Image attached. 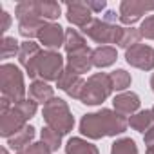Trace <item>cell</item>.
<instances>
[{
	"mask_svg": "<svg viewBox=\"0 0 154 154\" xmlns=\"http://www.w3.org/2000/svg\"><path fill=\"white\" fill-rule=\"evenodd\" d=\"M129 127V120L116 111L102 109L96 112H89L80 120V132L89 140H100L105 136L123 134Z\"/></svg>",
	"mask_w": 154,
	"mask_h": 154,
	"instance_id": "6da1fadb",
	"label": "cell"
},
{
	"mask_svg": "<svg viewBox=\"0 0 154 154\" xmlns=\"http://www.w3.org/2000/svg\"><path fill=\"white\" fill-rule=\"evenodd\" d=\"M42 116L47 127L58 131L60 134H69L74 127V116L67 105V102H63L62 98H53L51 102H47L42 109Z\"/></svg>",
	"mask_w": 154,
	"mask_h": 154,
	"instance_id": "7a4b0ae2",
	"label": "cell"
},
{
	"mask_svg": "<svg viewBox=\"0 0 154 154\" xmlns=\"http://www.w3.org/2000/svg\"><path fill=\"white\" fill-rule=\"evenodd\" d=\"M0 91H2V98H8L13 105L26 98L24 74L18 65L15 63L0 65Z\"/></svg>",
	"mask_w": 154,
	"mask_h": 154,
	"instance_id": "3957f363",
	"label": "cell"
},
{
	"mask_svg": "<svg viewBox=\"0 0 154 154\" xmlns=\"http://www.w3.org/2000/svg\"><path fill=\"white\" fill-rule=\"evenodd\" d=\"M111 93H112V85H111L109 74L94 72L87 78V82L84 85L80 102L85 105H100L111 96Z\"/></svg>",
	"mask_w": 154,
	"mask_h": 154,
	"instance_id": "277c9868",
	"label": "cell"
},
{
	"mask_svg": "<svg viewBox=\"0 0 154 154\" xmlns=\"http://www.w3.org/2000/svg\"><path fill=\"white\" fill-rule=\"evenodd\" d=\"M65 69L63 65V56L58 51H42L38 60H36V76H40V80L44 82H56L60 78L62 71Z\"/></svg>",
	"mask_w": 154,
	"mask_h": 154,
	"instance_id": "5b68a950",
	"label": "cell"
},
{
	"mask_svg": "<svg viewBox=\"0 0 154 154\" xmlns=\"http://www.w3.org/2000/svg\"><path fill=\"white\" fill-rule=\"evenodd\" d=\"M122 26L111 24L103 18H94L87 27H84V33L96 44H118L122 38Z\"/></svg>",
	"mask_w": 154,
	"mask_h": 154,
	"instance_id": "8992f818",
	"label": "cell"
},
{
	"mask_svg": "<svg viewBox=\"0 0 154 154\" xmlns=\"http://www.w3.org/2000/svg\"><path fill=\"white\" fill-rule=\"evenodd\" d=\"M154 11V2H140V0H123L118 9V17L120 22L132 27V24H136L145 13Z\"/></svg>",
	"mask_w": 154,
	"mask_h": 154,
	"instance_id": "52a82bcc",
	"label": "cell"
},
{
	"mask_svg": "<svg viewBox=\"0 0 154 154\" xmlns=\"http://www.w3.org/2000/svg\"><path fill=\"white\" fill-rule=\"evenodd\" d=\"M125 60L129 65L141 69V71H152L154 69V49L145 44H138L125 51Z\"/></svg>",
	"mask_w": 154,
	"mask_h": 154,
	"instance_id": "ba28073f",
	"label": "cell"
},
{
	"mask_svg": "<svg viewBox=\"0 0 154 154\" xmlns=\"http://www.w3.org/2000/svg\"><path fill=\"white\" fill-rule=\"evenodd\" d=\"M84 85H85V80L82 78L80 74H76L72 69H69L65 65V69L62 71L60 78L56 80V87L62 89L67 96L74 98V100H80L82 96V91H84Z\"/></svg>",
	"mask_w": 154,
	"mask_h": 154,
	"instance_id": "9c48e42d",
	"label": "cell"
},
{
	"mask_svg": "<svg viewBox=\"0 0 154 154\" xmlns=\"http://www.w3.org/2000/svg\"><path fill=\"white\" fill-rule=\"evenodd\" d=\"M0 116H2L0 118V136H4L6 140H9L11 136H15L17 132H20L27 125V120L15 105L8 112L0 114Z\"/></svg>",
	"mask_w": 154,
	"mask_h": 154,
	"instance_id": "30bf717a",
	"label": "cell"
},
{
	"mask_svg": "<svg viewBox=\"0 0 154 154\" xmlns=\"http://www.w3.org/2000/svg\"><path fill=\"white\" fill-rule=\"evenodd\" d=\"M38 40L44 47H47L49 51H56L60 47H63L65 42V29L56 24V22H45V26L42 27Z\"/></svg>",
	"mask_w": 154,
	"mask_h": 154,
	"instance_id": "8fae6325",
	"label": "cell"
},
{
	"mask_svg": "<svg viewBox=\"0 0 154 154\" xmlns=\"http://www.w3.org/2000/svg\"><path fill=\"white\" fill-rule=\"evenodd\" d=\"M42 49L36 42L26 40L20 44V53H18V62L29 74V78H36V60L40 56Z\"/></svg>",
	"mask_w": 154,
	"mask_h": 154,
	"instance_id": "7c38bea8",
	"label": "cell"
},
{
	"mask_svg": "<svg viewBox=\"0 0 154 154\" xmlns=\"http://www.w3.org/2000/svg\"><path fill=\"white\" fill-rule=\"evenodd\" d=\"M65 17L69 20V24L76 26V27H87L94 18H93V11L87 8L85 2H78V0H74V2H67L65 4Z\"/></svg>",
	"mask_w": 154,
	"mask_h": 154,
	"instance_id": "4fadbf2b",
	"label": "cell"
},
{
	"mask_svg": "<svg viewBox=\"0 0 154 154\" xmlns=\"http://www.w3.org/2000/svg\"><path fill=\"white\" fill-rule=\"evenodd\" d=\"M65 60H67V67L72 69L76 74H80V76L89 72L94 67V63H93V49L91 47H85L82 51L71 53V54H67Z\"/></svg>",
	"mask_w": 154,
	"mask_h": 154,
	"instance_id": "5bb4252c",
	"label": "cell"
},
{
	"mask_svg": "<svg viewBox=\"0 0 154 154\" xmlns=\"http://www.w3.org/2000/svg\"><path fill=\"white\" fill-rule=\"evenodd\" d=\"M140 103H141L140 96L136 93H127V91L116 94L114 100H112L114 111L118 114H122V116H132V114H136L138 109H140Z\"/></svg>",
	"mask_w": 154,
	"mask_h": 154,
	"instance_id": "9a60e30c",
	"label": "cell"
},
{
	"mask_svg": "<svg viewBox=\"0 0 154 154\" xmlns=\"http://www.w3.org/2000/svg\"><path fill=\"white\" fill-rule=\"evenodd\" d=\"M44 26H45V20H42L36 15H31V17H26V18L18 20V33L24 38H27V40L38 38V35H40Z\"/></svg>",
	"mask_w": 154,
	"mask_h": 154,
	"instance_id": "2e32d148",
	"label": "cell"
},
{
	"mask_svg": "<svg viewBox=\"0 0 154 154\" xmlns=\"http://www.w3.org/2000/svg\"><path fill=\"white\" fill-rule=\"evenodd\" d=\"M29 98L31 100H35L36 103H47V102H51L53 98H54V91H53V87L47 84V82H44V80H35L31 85H29Z\"/></svg>",
	"mask_w": 154,
	"mask_h": 154,
	"instance_id": "e0dca14e",
	"label": "cell"
},
{
	"mask_svg": "<svg viewBox=\"0 0 154 154\" xmlns=\"http://www.w3.org/2000/svg\"><path fill=\"white\" fill-rule=\"evenodd\" d=\"M116 58H118V53H116V49L112 45H100V47L93 49V63H94V67H100V69L109 67V65H112L116 62Z\"/></svg>",
	"mask_w": 154,
	"mask_h": 154,
	"instance_id": "ac0fdd59",
	"label": "cell"
},
{
	"mask_svg": "<svg viewBox=\"0 0 154 154\" xmlns=\"http://www.w3.org/2000/svg\"><path fill=\"white\" fill-rule=\"evenodd\" d=\"M35 4H36V15L45 22L56 20L62 13V6L54 0H35Z\"/></svg>",
	"mask_w": 154,
	"mask_h": 154,
	"instance_id": "d6986e66",
	"label": "cell"
},
{
	"mask_svg": "<svg viewBox=\"0 0 154 154\" xmlns=\"http://www.w3.org/2000/svg\"><path fill=\"white\" fill-rule=\"evenodd\" d=\"M65 154H100V150L84 138H71L65 143Z\"/></svg>",
	"mask_w": 154,
	"mask_h": 154,
	"instance_id": "ffe728a7",
	"label": "cell"
},
{
	"mask_svg": "<svg viewBox=\"0 0 154 154\" xmlns=\"http://www.w3.org/2000/svg\"><path fill=\"white\" fill-rule=\"evenodd\" d=\"M35 140V127L31 125H26L20 132H17L15 136H11L8 140V145L13 149V150H22L26 147H29Z\"/></svg>",
	"mask_w": 154,
	"mask_h": 154,
	"instance_id": "44dd1931",
	"label": "cell"
},
{
	"mask_svg": "<svg viewBox=\"0 0 154 154\" xmlns=\"http://www.w3.org/2000/svg\"><path fill=\"white\" fill-rule=\"evenodd\" d=\"M129 127L138 131V132H147L150 127H154V116H152V111H138L136 114H132L129 118Z\"/></svg>",
	"mask_w": 154,
	"mask_h": 154,
	"instance_id": "7402d4cb",
	"label": "cell"
},
{
	"mask_svg": "<svg viewBox=\"0 0 154 154\" xmlns=\"http://www.w3.org/2000/svg\"><path fill=\"white\" fill-rule=\"evenodd\" d=\"M85 47H89V45H87L85 38H84L78 31H76V29H65V42H63V49H65V53H67V54L76 53V51H82V49H85Z\"/></svg>",
	"mask_w": 154,
	"mask_h": 154,
	"instance_id": "603a6c76",
	"label": "cell"
},
{
	"mask_svg": "<svg viewBox=\"0 0 154 154\" xmlns=\"http://www.w3.org/2000/svg\"><path fill=\"white\" fill-rule=\"evenodd\" d=\"M111 78V85H112V91H120V93H125V89L131 85V74L125 71V69H116L109 74Z\"/></svg>",
	"mask_w": 154,
	"mask_h": 154,
	"instance_id": "cb8c5ba5",
	"label": "cell"
},
{
	"mask_svg": "<svg viewBox=\"0 0 154 154\" xmlns=\"http://www.w3.org/2000/svg\"><path fill=\"white\" fill-rule=\"evenodd\" d=\"M141 38H143V36H141L140 29H136V27H123V31H122V38H120L118 45H120L122 49L127 51V49L138 45Z\"/></svg>",
	"mask_w": 154,
	"mask_h": 154,
	"instance_id": "d4e9b609",
	"label": "cell"
},
{
	"mask_svg": "<svg viewBox=\"0 0 154 154\" xmlns=\"http://www.w3.org/2000/svg\"><path fill=\"white\" fill-rule=\"evenodd\" d=\"M40 136H42V141L54 152V150H58V147L62 145V136L63 134H60L58 131H54V129H51V127H44L42 131H40Z\"/></svg>",
	"mask_w": 154,
	"mask_h": 154,
	"instance_id": "484cf974",
	"label": "cell"
},
{
	"mask_svg": "<svg viewBox=\"0 0 154 154\" xmlns=\"http://www.w3.org/2000/svg\"><path fill=\"white\" fill-rule=\"evenodd\" d=\"M111 154H138V147L131 138H120L112 143Z\"/></svg>",
	"mask_w": 154,
	"mask_h": 154,
	"instance_id": "4316f807",
	"label": "cell"
},
{
	"mask_svg": "<svg viewBox=\"0 0 154 154\" xmlns=\"http://www.w3.org/2000/svg\"><path fill=\"white\" fill-rule=\"evenodd\" d=\"M18 53H20V42L15 40L13 36H8V35H6V36L2 38V49H0L2 58L8 60V58L15 56V54H18Z\"/></svg>",
	"mask_w": 154,
	"mask_h": 154,
	"instance_id": "83f0119b",
	"label": "cell"
},
{
	"mask_svg": "<svg viewBox=\"0 0 154 154\" xmlns=\"http://www.w3.org/2000/svg\"><path fill=\"white\" fill-rule=\"evenodd\" d=\"M15 15H17L18 20L26 18V17H31V15H36V4H35V0H24V2H18L17 8H15Z\"/></svg>",
	"mask_w": 154,
	"mask_h": 154,
	"instance_id": "f1b7e54d",
	"label": "cell"
},
{
	"mask_svg": "<svg viewBox=\"0 0 154 154\" xmlns=\"http://www.w3.org/2000/svg\"><path fill=\"white\" fill-rule=\"evenodd\" d=\"M36 102L35 100H31V98H24L22 102H18V103H15V107L24 114V118L26 120H31L35 114H36Z\"/></svg>",
	"mask_w": 154,
	"mask_h": 154,
	"instance_id": "f546056e",
	"label": "cell"
},
{
	"mask_svg": "<svg viewBox=\"0 0 154 154\" xmlns=\"http://www.w3.org/2000/svg\"><path fill=\"white\" fill-rule=\"evenodd\" d=\"M140 33H141L143 38H147V40H154V15L145 17V20H143L141 26H140Z\"/></svg>",
	"mask_w": 154,
	"mask_h": 154,
	"instance_id": "4dcf8cb0",
	"label": "cell"
},
{
	"mask_svg": "<svg viewBox=\"0 0 154 154\" xmlns=\"http://www.w3.org/2000/svg\"><path fill=\"white\" fill-rule=\"evenodd\" d=\"M22 150H24V154H51L53 152L44 141H33L29 147H26Z\"/></svg>",
	"mask_w": 154,
	"mask_h": 154,
	"instance_id": "1f68e13d",
	"label": "cell"
},
{
	"mask_svg": "<svg viewBox=\"0 0 154 154\" xmlns=\"http://www.w3.org/2000/svg\"><path fill=\"white\" fill-rule=\"evenodd\" d=\"M0 31L2 33H6L8 29H9V26H11V15L8 13V11H4V9H0Z\"/></svg>",
	"mask_w": 154,
	"mask_h": 154,
	"instance_id": "d6a6232c",
	"label": "cell"
},
{
	"mask_svg": "<svg viewBox=\"0 0 154 154\" xmlns=\"http://www.w3.org/2000/svg\"><path fill=\"white\" fill-rule=\"evenodd\" d=\"M87 8L93 11V13H102V11H105V8H107V2L105 0H102V2H94V0H87Z\"/></svg>",
	"mask_w": 154,
	"mask_h": 154,
	"instance_id": "836d02e7",
	"label": "cell"
},
{
	"mask_svg": "<svg viewBox=\"0 0 154 154\" xmlns=\"http://www.w3.org/2000/svg\"><path fill=\"white\" fill-rule=\"evenodd\" d=\"M143 141L147 147H154V127H150L145 134H143Z\"/></svg>",
	"mask_w": 154,
	"mask_h": 154,
	"instance_id": "e575fe53",
	"label": "cell"
},
{
	"mask_svg": "<svg viewBox=\"0 0 154 154\" xmlns=\"http://www.w3.org/2000/svg\"><path fill=\"white\" fill-rule=\"evenodd\" d=\"M116 18H120L116 15V11H105V15H103V20H107L111 24H116Z\"/></svg>",
	"mask_w": 154,
	"mask_h": 154,
	"instance_id": "d590c367",
	"label": "cell"
},
{
	"mask_svg": "<svg viewBox=\"0 0 154 154\" xmlns=\"http://www.w3.org/2000/svg\"><path fill=\"white\" fill-rule=\"evenodd\" d=\"M150 89H152V93H154V74L150 76Z\"/></svg>",
	"mask_w": 154,
	"mask_h": 154,
	"instance_id": "8d00e7d4",
	"label": "cell"
},
{
	"mask_svg": "<svg viewBox=\"0 0 154 154\" xmlns=\"http://www.w3.org/2000/svg\"><path fill=\"white\" fill-rule=\"evenodd\" d=\"M145 154H154V147H147V152Z\"/></svg>",
	"mask_w": 154,
	"mask_h": 154,
	"instance_id": "74e56055",
	"label": "cell"
},
{
	"mask_svg": "<svg viewBox=\"0 0 154 154\" xmlns=\"http://www.w3.org/2000/svg\"><path fill=\"white\" fill-rule=\"evenodd\" d=\"M2 154H9V150H8V147H2Z\"/></svg>",
	"mask_w": 154,
	"mask_h": 154,
	"instance_id": "f35d334b",
	"label": "cell"
},
{
	"mask_svg": "<svg viewBox=\"0 0 154 154\" xmlns=\"http://www.w3.org/2000/svg\"><path fill=\"white\" fill-rule=\"evenodd\" d=\"M15 154H24V150H17V152H15Z\"/></svg>",
	"mask_w": 154,
	"mask_h": 154,
	"instance_id": "ab89813d",
	"label": "cell"
},
{
	"mask_svg": "<svg viewBox=\"0 0 154 154\" xmlns=\"http://www.w3.org/2000/svg\"><path fill=\"white\" fill-rule=\"evenodd\" d=\"M150 111H152V116H154V107H152V109H150Z\"/></svg>",
	"mask_w": 154,
	"mask_h": 154,
	"instance_id": "60d3db41",
	"label": "cell"
}]
</instances>
